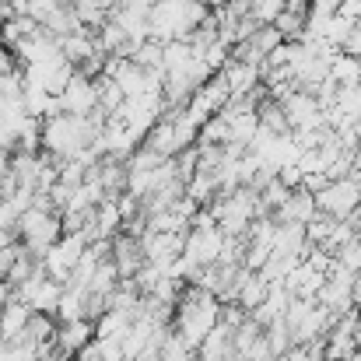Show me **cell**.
I'll list each match as a JSON object with an SVG mask.
<instances>
[{
    "label": "cell",
    "instance_id": "obj_10",
    "mask_svg": "<svg viewBox=\"0 0 361 361\" xmlns=\"http://www.w3.org/2000/svg\"><path fill=\"white\" fill-rule=\"evenodd\" d=\"M95 341V323L92 319H74V323H60L53 334V351L63 358H74L78 351H85Z\"/></svg>",
    "mask_w": 361,
    "mask_h": 361
},
{
    "label": "cell",
    "instance_id": "obj_21",
    "mask_svg": "<svg viewBox=\"0 0 361 361\" xmlns=\"http://www.w3.org/2000/svg\"><path fill=\"white\" fill-rule=\"evenodd\" d=\"M204 4H207V11H211V7H214V11H218V7H225V4H228V0H204Z\"/></svg>",
    "mask_w": 361,
    "mask_h": 361
},
{
    "label": "cell",
    "instance_id": "obj_2",
    "mask_svg": "<svg viewBox=\"0 0 361 361\" xmlns=\"http://www.w3.org/2000/svg\"><path fill=\"white\" fill-rule=\"evenodd\" d=\"M207 14L211 11L204 0H154L147 11V39L161 46L186 39Z\"/></svg>",
    "mask_w": 361,
    "mask_h": 361
},
{
    "label": "cell",
    "instance_id": "obj_22",
    "mask_svg": "<svg viewBox=\"0 0 361 361\" xmlns=\"http://www.w3.org/2000/svg\"><path fill=\"white\" fill-rule=\"evenodd\" d=\"M60 4H63V7H74V0H60Z\"/></svg>",
    "mask_w": 361,
    "mask_h": 361
},
{
    "label": "cell",
    "instance_id": "obj_8",
    "mask_svg": "<svg viewBox=\"0 0 361 361\" xmlns=\"http://www.w3.org/2000/svg\"><path fill=\"white\" fill-rule=\"evenodd\" d=\"M63 116H92L99 109V92H95V78H85L81 71H74V78L67 81V88L56 95Z\"/></svg>",
    "mask_w": 361,
    "mask_h": 361
},
{
    "label": "cell",
    "instance_id": "obj_9",
    "mask_svg": "<svg viewBox=\"0 0 361 361\" xmlns=\"http://www.w3.org/2000/svg\"><path fill=\"white\" fill-rule=\"evenodd\" d=\"M109 263L116 267L120 281H133L144 270V249H140V235H116L109 245Z\"/></svg>",
    "mask_w": 361,
    "mask_h": 361
},
{
    "label": "cell",
    "instance_id": "obj_16",
    "mask_svg": "<svg viewBox=\"0 0 361 361\" xmlns=\"http://www.w3.org/2000/svg\"><path fill=\"white\" fill-rule=\"evenodd\" d=\"M18 221H21V211L14 207V200L0 197V232H18Z\"/></svg>",
    "mask_w": 361,
    "mask_h": 361
},
{
    "label": "cell",
    "instance_id": "obj_17",
    "mask_svg": "<svg viewBox=\"0 0 361 361\" xmlns=\"http://www.w3.org/2000/svg\"><path fill=\"white\" fill-rule=\"evenodd\" d=\"M154 0H113V11H130V14H147Z\"/></svg>",
    "mask_w": 361,
    "mask_h": 361
},
{
    "label": "cell",
    "instance_id": "obj_6",
    "mask_svg": "<svg viewBox=\"0 0 361 361\" xmlns=\"http://www.w3.org/2000/svg\"><path fill=\"white\" fill-rule=\"evenodd\" d=\"M60 295H63V284H56L53 277H46L42 267L14 288V298H18L21 305H28L35 316H53L56 305H60Z\"/></svg>",
    "mask_w": 361,
    "mask_h": 361
},
{
    "label": "cell",
    "instance_id": "obj_5",
    "mask_svg": "<svg viewBox=\"0 0 361 361\" xmlns=\"http://www.w3.org/2000/svg\"><path fill=\"white\" fill-rule=\"evenodd\" d=\"M361 207V190L344 176V179H330L319 193H316V211L334 218V221H351Z\"/></svg>",
    "mask_w": 361,
    "mask_h": 361
},
{
    "label": "cell",
    "instance_id": "obj_14",
    "mask_svg": "<svg viewBox=\"0 0 361 361\" xmlns=\"http://www.w3.org/2000/svg\"><path fill=\"white\" fill-rule=\"evenodd\" d=\"M330 81L334 85H341V88H348V85H361V60L355 56H348V53H334V60H330Z\"/></svg>",
    "mask_w": 361,
    "mask_h": 361
},
{
    "label": "cell",
    "instance_id": "obj_1",
    "mask_svg": "<svg viewBox=\"0 0 361 361\" xmlns=\"http://www.w3.org/2000/svg\"><path fill=\"white\" fill-rule=\"evenodd\" d=\"M218 323H221V302L214 295L186 284L183 295H179V302H176V337L190 351H197Z\"/></svg>",
    "mask_w": 361,
    "mask_h": 361
},
{
    "label": "cell",
    "instance_id": "obj_11",
    "mask_svg": "<svg viewBox=\"0 0 361 361\" xmlns=\"http://www.w3.org/2000/svg\"><path fill=\"white\" fill-rule=\"evenodd\" d=\"M319 211H316V197L309 193V190H291V197H288V204L274 214V221H295V225H309L312 218H316Z\"/></svg>",
    "mask_w": 361,
    "mask_h": 361
},
{
    "label": "cell",
    "instance_id": "obj_15",
    "mask_svg": "<svg viewBox=\"0 0 361 361\" xmlns=\"http://www.w3.org/2000/svg\"><path fill=\"white\" fill-rule=\"evenodd\" d=\"M25 7H28V18L42 28V25H46L63 4H60V0H25Z\"/></svg>",
    "mask_w": 361,
    "mask_h": 361
},
{
    "label": "cell",
    "instance_id": "obj_7",
    "mask_svg": "<svg viewBox=\"0 0 361 361\" xmlns=\"http://www.w3.org/2000/svg\"><path fill=\"white\" fill-rule=\"evenodd\" d=\"M225 252V235L218 225H204V228H186V242H183V256L204 270V267H218Z\"/></svg>",
    "mask_w": 361,
    "mask_h": 361
},
{
    "label": "cell",
    "instance_id": "obj_12",
    "mask_svg": "<svg viewBox=\"0 0 361 361\" xmlns=\"http://www.w3.org/2000/svg\"><path fill=\"white\" fill-rule=\"evenodd\" d=\"M32 316H35V312L14 298V302L0 312V344H14V341L25 334V326H28V319H32Z\"/></svg>",
    "mask_w": 361,
    "mask_h": 361
},
{
    "label": "cell",
    "instance_id": "obj_3",
    "mask_svg": "<svg viewBox=\"0 0 361 361\" xmlns=\"http://www.w3.org/2000/svg\"><path fill=\"white\" fill-rule=\"evenodd\" d=\"M63 235V218L49 207V204H32L25 214H21V221H18V242L25 245V252L28 256H35V259H42V252L53 245V242Z\"/></svg>",
    "mask_w": 361,
    "mask_h": 361
},
{
    "label": "cell",
    "instance_id": "obj_13",
    "mask_svg": "<svg viewBox=\"0 0 361 361\" xmlns=\"http://www.w3.org/2000/svg\"><path fill=\"white\" fill-rule=\"evenodd\" d=\"M113 14V0H74V18L85 32H99Z\"/></svg>",
    "mask_w": 361,
    "mask_h": 361
},
{
    "label": "cell",
    "instance_id": "obj_20",
    "mask_svg": "<svg viewBox=\"0 0 361 361\" xmlns=\"http://www.w3.org/2000/svg\"><path fill=\"white\" fill-rule=\"evenodd\" d=\"M351 302H355V309H361V270L355 274V281H351Z\"/></svg>",
    "mask_w": 361,
    "mask_h": 361
},
{
    "label": "cell",
    "instance_id": "obj_4",
    "mask_svg": "<svg viewBox=\"0 0 361 361\" xmlns=\"http://www.w3.org/2000/svg\"><path fill=\"white\" fill-rule=\"evenodd\" d=\"M85 249H88V242H85L81 232H63L60 239L42 252L39 267H42V274L53 277L56 284H67L71 274H74V267H78V259L85 256Z\"/></svg>",
    "mask_w": 361,
    "mask_h": 361
},
{
    "label": "cell",
    "instance_id": "obj_18",
    "mask_svg": "<svg viewBox=\"0 0 361 361\" xmlns=\"http://www.w3.org/2000/svg\"><path fill=\"white\" fill-rule=\"evenodd\" d=\"M341 53H348V56L361 60V35H358V32H351V35H348V42L341 46Z\"/></svg>",
    "mask_w": 361,
    "mask_h": 361
},
{
    "label": "cell",
    "instance_id": "obj_19",
    "mask_svg": "<svg viewBox=\"0 0 361 361\" xmlns=\"http://www.w3.org/2000/svg\"><path fill=\"white\" fill-rule=\"evenodd\" d=\"M11 302H14V288H11L7 281H0V312H4Z\"/></svg>",
    "mask_w": 361,
    "mask_h": 361
}]
</instances>
